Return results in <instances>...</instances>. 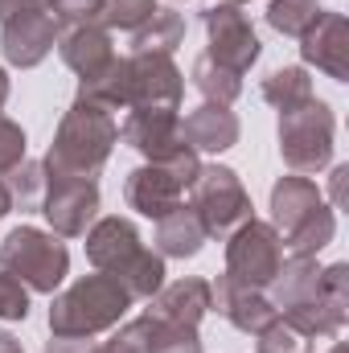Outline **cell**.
Listing matches in <instances>:
<instances>
[{"instance_id":"cell-1","label":"cell","mask_w":349,"mask_h":353,"mask_svg":"<svg viewBox=\"0 0 349 353\" xmlns=\"http://www.w3.org/2000/svg\"><path fill=\"white\" fill-rule=\"evenodd\" d=\"M119 144V123L107 107L74 99L54 132V144L41 161L46 185L50 181H94L99 169L107 165L111 148Z\"/></svg>"},{"instance_id":"cell-2","label":"cell","mask_w":349,"mask_h":353,"mask_svg":"<svg viewBox=\"0 0 349 353\" xmlns=\"http://www.w3.org/2000/svg\"><path fill=\"white\" fill-rule=\"evenodd\" d=\"M87 259L94 271L115 275L132 300H152L165 288V259L144 247L132 218H99L87 230Z\"/></svg>"},{"instance_id":"cell-3","label":"cell","mask_w":349,"mask_h":353,"mask_svg":"<svg viewBox=\"0 0 349 353\" xmlns=\"http://www.w3.org/2000/svg\"><path fill=\"white\" fill-rule=\"evenodd\" d=\"M271 226L292 255H321L337 234V214L312 176L292 173L271 185Z\"/></svg>"},{"instance_id":"cell-4","label":"cell","mask_w":349,"mask_h":353,"mask_svg":"<svg viewBox=\"0 0 349 353\" xmlns=\"http://www.w3.org/2000/svg\"><path fill=\"white\" fill-rule=\"evenodd\" d=\"M132 308V296L128 288L115 279V275H83L74 279L62 296H54L50 304V333L58 337H94V333H107L115 329Z\"/></svg>"},{"instance_id":"cell-5","label":"cell","mask_w":349,"mask_h":353,"mask_svg":"<svg viewBox=\"0 0 349 353\" xmlns=\"http://www.w3.org/2000/svg\"><path fill=\"white\" fill-rule=\"evenodd\" d=\"M0 267L8 275H17L29 292H46L54 296L58 283L70 271V251L54 230H37V226H17L4 234L0 243Z\"/></svg>"},{"instance_id":"cell-6","label":"cell","mask_w":349,"mask_h":353,"mask_svg":"<svg viewBox=\"0 0 349 353\" xmlns=\"http://www.w3.org/2000/svg\"><path fill=\"white\" fill-rule=\"evenodd\" d=\"M333 107L317 94L292 111H279V157L292 173H321L333 161Z\"/></svg>"},{"instance_id":"cell-7","label":"cell","mask_w":349,"mask_h":353,"mask_svg":"<svg viewBox=\"0 0 349 353\" xmlns=\"http://www.w3.org/2000/svg\"><path fill=\"white\" fill-rule=\"evenodd\" d=\"M197 169H201V161H197L193 148H185L173 161H144L140 169H132L128 181H123L128 210L161 222L165 214H173V210L185 205V189L197 181Z\"/></svg>"},{"instance_id":"cell-8","label":"cell","mask_w":349,"mask_h":353,"mask_svg":"<svg viewBox=\"0 0 349 353\" xmlns=\"http://www.w3.org/2000/svg\"><path fill=\"white\" fill-rule=\"evenodd\" d=\"M189 193H193L189 210L201 218L210 239H226L230 230H239L243 222L255 218L251 214L255 205H251V193L243 189V176L235 169H226V165H201Z\"/></svg>"},{"instance_id":"cell-9","label":"cell","mask_w":349,"mask_h":353,"mask_svg":"<svg viewBox=\"0 0 349 353\" xmlns=\"http://www.w3.org/2000/svg\"><path fill=\"white\" fill-rule=\"evenodd\" d=\"M201 25H206V41H210L206 58H214L218 66H226L235 74H247L259 62L263 46L255 37L251 17L243 12V4H222L218 0L214 8L201 12Z\"/></svg>"},{"instance_id":"cell-10","label":"cell","mask_w":349,"mask_h":353,"mask_svg":"<svg viewBox=\"0 0 349 353\" xmlns=\"http://www.w3.org/2000/svg\"><path fill=\"white\" fill-rule=\"evenodd\" d=\"M226 239H230L226 243V275H235V279H243L251 288H267L271 275L283 263V239H279V230L271 222L251 218L239 230H230Z\"/></svg>"},{"instance_id":"cell-11","label":"cell","mask_w":349,"mask_h":353,"mask_svg":"<svg viewBox=\"0 0 349 353\" xmlns=\"http://www.w3.org/2000/svg\"><path fill=\"white\" fill-rule=\"evenodd\" d=\"M58 21L54 12L41 4V8H21L12 12L8 21H0V50H4V62L17 66V70H33L50 58V50L58 46Z\"/></svg>"},{"instance_id":"cell-12","label":"cell","mask_w":349,"mask_h":353,"mask_svg":"<svg viewBox=\"0 0 349 353\" xmlns=\"http://www.w3.org/2000/svg\"><path fill=\"white\" fill-rule=\"evenodd\" d=\"M119 140L136 148L144 161H173L189 148L181 136L177 107H132L128 119L119 123Z\"/></svg>"},{"instance_id":"cell-13","label":"cell","mask_w":349,"mask_h":353,"mask_svg":"<svg viewBox=\"0 0 349 353\" xmlns=\"http://www.w3.org/2000/svg\"><path fill=\"white\" fill-rule=\"evenodd\" d=\"M123 66H128V111L132 107H177L181 111L185 79L169 54H132L123 58Z\"/></svg>"},{"instance_id":"cell-14","label":"cell","mask_w":349,"mask_h":353,"mask_svg":"<svg viewBox=\"0 0 349 353\" xmlns=\"http://www.w3.org/2000/svg\"><path fill=\"white\" fill-rule=\"evenodd\" d=\"M41 214L58 239H83L99 214V185L94 181H50L41 197Z\"/></svg>"},{"instance_id":"cell-15","label":"cell","mask_w":349,"mask_h":353,"mask_svg":"<svg viewBox=\"0 0 349 353\" xmlns=\"http://www.w3.org/2000/svg\"><path fill=\"white\" fill-rule=\"evenodd\" d=\"M210 308H218V316H226L239 333H251V337L279 316L263 288H251V283H243L226 271L210 283Z\"/></svg>"},{"instance_id":"cell-16","label":"cell","mask_w":349,"mask_h":353,"mask_svg":"<svg viewBox=\"0 0 349 353\" xmlns=\"http://www.w3.org/2000/svg\"><path fill=\"white\" fill-rule=\"evenodd\" d=\"M300 58L329 74L333 83H349V25L341 12H321L317 25L300 37Z\"/></svg>"},{"instance_id":"cell-17","label":"cell","mask_w":349,"mask_h":353,"mask_svg":"<svg viewBox=\"0 0 349 353\" xmlns=\"http://www.w3.org/2000/svg\"><path fill=\"white\" fill-rule=\"evenodd\" d=\"M181 136H185V144H189L193 152H226V148L239 144L243 123H239V115H235L230 107H222V103H201V107H193V111L181 119Z\"/></svg>"},{"instance_id":"cell-18","label":"cell","mask_w":349,"mask_h":353,"mask_svg":"<svg viewBox=\"0 0 349 353\" xmlns=\"http://www.w3.org/2000/svg\"><path fill=\"white\" fill-rule=\"evenodd\" d=\"M148 312L161 316V321H173V325H189L197 329L210 308V279H197V275H185V279H173L165 283L152 300H148Z\"/></svg>"},{"instance_id":"cell-19","label":"cell","mask_w":349,"mask_h":353,"mask_svg":"<svg viewBox=\"0 0 349 353\" xmlns=\"http://www.w3.org/2000/svg\"><path fill=\"white\" fill-rule=\"evenodd\" d=\"M58 54L79 79H90L94 70H103L115 58L111 29H103V25H66V33H58Z\"/></svg>"},{"instance_id":"cell-20","label":"cell","mask_w":349,"mask_h":353,"mask_svg":"<svg viewBox=\"0 0 349 353\" xmlns=\"http://www.w3.org/2000/svg\"><path fill=\"white\" fill-rule=\"evenodd\" d=\"M279 321H283L288 329H296L304 341H325V337H337V333L346 329L349 308L329 304V300L317 292V296H308V300H300V304H292V308H279Z\"/></svg>"},{"instance_id":"cell-21","label":"cell","mask_w":349,"mask_h":353,"mask_svg":"<svg viewBox=\"0 0 349 353\" xmlns=\"http://www.w3.org/2000/svg\"><path fill=\"white\" fill-rule=\"evenodd\" d=\"M317 283H321V263H317V255H288V259L279 263V271L271 275V283H267V300H271L275 312H279V308H292V304L317 296Z\"/></svg>"},{"instance_id":"cell-22","label":"cell","mask_w":349,"mask_h":353,"mask_svg":"<svg viewBox=\"0 0 349 353\" xmlns=\"http://www.w3.org/2000/svg\"><path fill=\"white\" fill-rule=\"evenodd\" d=\"M206 226H201V218L189 210V205H181L173 214H165L161 222H157V255L161 259H193L201 247H206Z\"/></svg>"},{"instance_id":"cell-23","label":"cell","mask_w":349,"mask_h":353,"mask_svg":"<svg viewBox=\"0 0 349 353\" xmlns=\"http://www.w3.org/2000/svg\"><path fill=\"white\" fill-rule=\"evenodd\" d=\"M185 41V17L177 8H157L136 33H132V54H169Z\"/></svg>"},{"instance_id":"cell-24","label":"cell","mask_w":349,"mask_h":353,"mask_svg":"<svg viewBox=\"0 0 349 353\" xmlns=\"http://www.w3.org/2000/svg\"><path fill=\"white\" fill-rule=\"evenodd\" d=\"M74 99H87V103H99L107 111H119L128 107V66L123 58H111L103 70H94L90 79H79V94Z\"/></svg>"},{"instance_id":"cell-25","label":"cell","mask_w":349,"mask_h":353,"mask_svg":"<svg viewBox=\"0 0 349 353\" xmlns=\"http://www.w3.org/2000/svg\"><path fill=\"white\" fill-rule=\"evenodd\" d=\"M189 79H193V87H197V94H201L206 103H222V107H230V103L243 94V74H235V70L218 66V62H214V58H206V54L193 62Z\"/></svg>"},{"instance_id":"cell-26","label":"cell","mask_w":349,"mask_h":353,"mask_svg":"<svg viewBox=\"0 0 349 353\" xmlns=\"http://www.w3.org/2000/svg\"><path fill=\"white\" fill-rule=\"evenodd\" d=\"M263 99L275 107V111H292L300 103L312 99V79L304 66H279L263 79Z\"/></svg>"},{"instance_id":"cell-27","label":"cell","mask_w":349,"mask_h":353,"mask_svg":"<svg viewBox=\"0 0 349 353\" xmlns=\"http://www.w3.org/2000/svg\"><path fill=\"white\" fill-rule=\"evenodd\" d=\"M325 8L317 0H271L267 4V25L283 37H304Z\"/></svg>"},{"instance_id":"cell-28","label":"cell","mask_w":349,"mask_h":353,"mask_svg":"<svg viewBox=\"0 0 349 353\" xmlns=\"http://www.w3.org/2000/svg\"><path fill=\"white\" fill-rule=\"evenodd\" d=\"M144 316H148V353H201L197 329L161 321V316H152V312H144Z\"/></svg>"},{"instance_id":"cell-29","label":"cell","mask_w":349,"mask_h":353,"mask_svg":"<svg viewBox=\"0 0 349 353\" xmlns=\"http://www.w3.org/2000/svg\"><path fill=\"white\" fill-rule=\"evenodd\" d=\"M4 189L12 197V210L17 205L21 210H33V205H41V193H46V169L37 161H21L17 169L4 173Z\"/></svg>"},{"instance_id":"cell-30","label":"cell","mask_w":349,"mask_h":353,"mask_svg":"<svg viewBox=\"0 0 349 353\" xmlns=\"http://www.w3.org/2000/svg\"><path fill=\"white\" fill-rule=\"evenodd\" d=\"M152 12H157V0H103L99 25L103 29H128V33H136Z\"/></svg>"},{"instance_id":"cell-31","label":"cell","mask_w":349,"mask_h":353,"mask_svg":"<svg viewBox=\"0 0 349 353\" xmlns=\"http://www.w3.org/2000/svg\"><path fill=\"white\" fill-rule=\"evenodd\" d=\"M255 350H259V353H308V341L275 316L267 329L255 333Z\"/></svg>"},{"instance_id":"cell-32","label":"cell","mask_w":349,"mask_h":353,"mask_svg":"<svg viewBox=\"0 0 349 353\" xmlns=\"http://www.w3.org/2000/svg\"><path fill=\"white\" fill-rule=\"evenodd\" d=\"M90 353H148V316H136L119 325V333L103 345H90Z\"/></svg>"},{"instance_id":"cell-33","label":"cell","mask_w":349,"mask_h":353,"mask_svg":"<svg viewBox=\"0 0 349 353\" xmlns=\"http://www.w3.org/2000/svg\"><path fill=\"white\" fill-rule=\"evenodd\" d=\"M29 316V288L0 267V321H25Z\"/></svg>"},{"instance_id":"cell-34","label":"cell","mask_w":349,"mask_h":353,"mask_svg":"<svg viewBox=\"0 0 349 353\" xmlns=\"http://www.w3.org/2000/svg\"><path fill=\"white\" fill-rule=\"evenodd\" d=\"M46 8L54 12L58 25H99L103 0H46Z\"/></svg>"},{"instance_id":"cell-35","label":"cell","mask_w":349,"mask_h":353,"mask_svg":"<svg viewBox=\"0 0 349 353\" xmlns=\"http://www.w3.org/2000/svg\"><path fill=\"white\" fill-rule=\"evenodd\" d=\"M21 161H25V128L0 115V173L17 169Z\"/></svg>"},{"instance_id":"cell-36","label":"cell","mask_w":349,"mask_h":353,"mask_svg":"<svg viewBox=\"0 0 349 353\" xmlns=\"http://www.w3.org/2000/svg\"><path fill=\"white\" fill-rule=\"evenodd\" d=\"M317 292H321L329 304H337V308H349V267H346V263L321 267V283H317Z\"/></svg>"},{"instance_id":"cell-37","label":"cell","mask_w":349,"mask_h":353,"mask_svg":"<svg viewBox=\"0 0 349 353\" xmlns=\"http://www.w3.org/2000/svg\"><path fill=\"white\" fill-rule=\"evenodd\" d=\"M46 353H90V337H58V333H50Z\"/></svg>"},{"instance_id":"cell-38","label":"cell","mask_w":349,"mask_h":353,"mask_svg":"<svg viewBox=\"0 0 349 353\" xmlns=\"http://www.w3.org/2000/svg\"><path fill=\"white\" fill-rule=\"evenodd\" d=\"M346 185H349V165H337L329 173V201H333V210H346Z\"/></svg>"},{"instance_id":"cell-39","label":"cell","mask_w":349,"mask_h":353,"mask_svg":"<svg viewBox=\"0 0 349 353\" xmlns=\"http://www.w3.org/2000/svg\"><path fill=\"white\" fill-rule=\"evenodd\" d=\"M46 0H0V21H8L12 12H21V8H41Z\"/></svg>"},{"instance_id":"cell-40","label":"cell","mask_w":349,"mask_h":353,"mask_svg":"<svg viewBox=\"0 0 349 353\" xmlns=\"http://www.w3.org/2000/svg\"><path fill=\"white\" fill-rule=\"evenodd\" d=\"M0 353H25V350H21V341H17L12 333H4V329H0Z\"/></svg>"},{"instance_id":"cell-41","label":"cell","mask_w":349,"mask_h":353,"mask_svg":"<svg viewBox=\"0 0 349 353\" xmlns=\"http://www.w3.org/2000/svg\"><path fill=\"white\" fill-rule=\"evenodd\" d=\"M4 214H12V197H8V189H4V181H0V218Z\"/></svg>"},{"instance_id":"cell-42","label":"cell","mask_w":349,"mask_h":353,"mask_svg":"<svg viewBox=\"0 0 349 353\" xmlns=\"http://www.w3.org/2000/svg\"><path fill=\"white\" fill-rule=\"evenodd\" d=\"M8 74H4V66H0V107H4V103H8Z\"/></svg>"},{"instance_id":"cell-43","label":"cell","mask_w":349,"mask_h":353,"mask_svg":"<svg viewBox=\"0 0 349 353\" xmlns=\"http://www.w3.org/2000/svg\"><path fill=\"white\" fill-rule=\"evenodd\" d=\"M329 353H346V345H333V350H329Z\"/></svg>"},{"instance_id":"cell-44","label":"cell","mask_w":349,"mask_h":353,"mask_svg":"<svg viewBox=\"0 0 349 353\" xmlns=\"http://www.w3.org/2000/svg\"><path fill=\"white\" fill-rule=\"evenodd\" d=\"M222 4H247V0H222Z\"/></svg>"}]
</instances>
